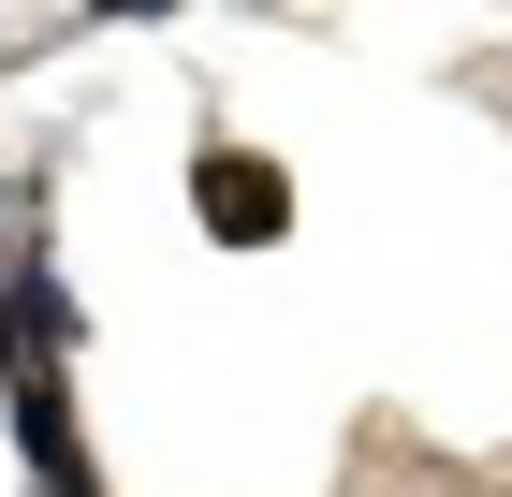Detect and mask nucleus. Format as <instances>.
Masks as SVG:
<instances>
[{
    "label": "nucleus",
    "instance_id": "obj_1",
    "mask_svg": "<svg viewBox=\"0 0 512 497\" xmlns=\"http://www.w3.org/2000/svg\"><path fill=\"white\" fill-rule=\"evenodd\" d=\"M88 337V307L59 293V264H44V234L15 249V278H0V351H74Z\"/></svg>",
    "mask_w": 512,
    "mask_h": 497
},
{
    "label": "nucleus",
    "instance_id": "obj_3",
    "mask_svg": "<svg viewBox=\"0 0 512 497\" xmlns=\"http://www.w3.org/2000/svg\"><path fill=\"white\" fill-rule=\"evenodd\" d=\"M88 15H176V0H88Z\"/></svg>",
    "mask_w": 512,
    "mask_h": 497
},
{
    "label": "nucleus",
    "instance_id": "obj_2",
    "mask_svg": "<svg viewBox=\"0 0 512 497\" xmlns=\"http://www.w3.org/2000/svg\"><path fill=\"white\" fill-rule=\"evenodd\" d=\"M205 234H235V249H278L293 234V191H278V161H205Z\"/></svg>",
    "mask_w": 512,
    "mask_h": 497
}]
</instances>
